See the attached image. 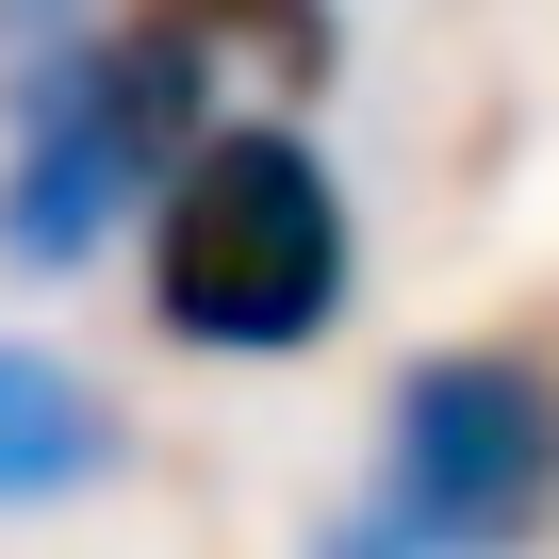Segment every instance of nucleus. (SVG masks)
I'll list each match as a JSON object with an SVG mask.
<instances>
[{
  "mask_svg": "<svg viewBox=\"0 0 559 559\" xmlns=\"http://www.w3.org/2000/svg\"><path fill=\"white\" fill-rule=\"evenodd\" d=\"M559 543V362L428 346L379 395L362 477L313 510V559H543Z\"/></svg>",
  "mask_w": 559,
  "mask_h": 559,
  "instance_id": "nucleus-3",
  "label": "nucleus"
},
{
  "mask_svg": "<svg viewBox=\"0 0 559 559\" xmlns=\"http://www.w3.org/2000/svg\"><path fill=\"white\" fill-rule=\"evenodd\" d=\"M230 116V67L165 0H0V263L83 280L132 247L165 165Z\"/></svg>",
  "mask_w": 559,
  "mask_h": 559,
  "instance_id": "nucleus-1",
  "label": "nucleus"
},
{
  "mask_svg": "<svg viewBox=\"0 0 559 559\" xmlns=\"http://www.w3.org/2000/svg\"><path fill=\"white\" fill-rule=\"evenodd\" d=\"M116 477H132V412L67 346H17V330H0V526H50V510H83Z\"/></svg>",
  "mask_w": 559,
  "mask_h": 559,
  "instance_id": "nucleus-4",
  "label": "nucleus"
},
{
  "mask_svg": "<svg viewBox=\"0 0 559 559\" xmlns=\"http://www.w3.org/2000/svg\"><path fill=\"white\" fill-rule=\"evenodd\" d=\"M132 280L181 362H313L362 297V198L313 116H214L132 214Z\"/></svg>",
  "mask_w": 559,
  "mask_h": 559,
  "instance_id": "nucleus-2",
  "label": "nucleus"
}]
</instances>
